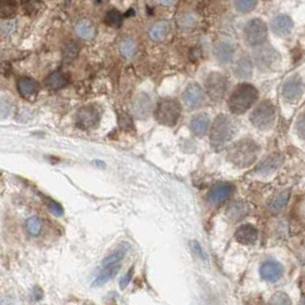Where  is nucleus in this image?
<instances>
[{"label": "nucleus", "instance_id": "1", "mask_svg": "<svg viewBox=\"0 0 305 305\" xmlns=\"http://www.w3.org/2000/svg\"><path fill=\"white\" fill-rule=\"evenodd\" d=\"M260 146L253 140L236 142L227 151V159L240 168H246L256 161Z\"/></svg>", "mask_w": 305, "mask_h": 305}, {"label": "nucleus", "instance_id": "2", "mask_svg": "<svg viewBox=\"0 0 305 305\" xmlns=\"http://www.w3.org/2000/svg\"><path fill=\"white\" fill-rule=\"evenodd\" d=\"M258 98V91L253 85L241 84L233 91L228 100V109L232 113L242 115L255 103Z\"/></svg>", "mask_w": 305, "mask_h": 305}, {"label": "nucleus", "instance_id": "3", "mask_svg": "<svg viewBox=\"0 0 305 305\" xmlns=\"http://www.w3.org/2000/svg\"><path fill=\"white\" fill-rule=\"evenodd\" d=\"M237 127L230 117L225 115L218 116L213 125L211 133V143L215 149H222L236 134Z\"/></svg>", "mask_w": 305, "mask_h": 305}, {"label": "nucleus", "instance_id": "4", "mask_svg": "<svg viewBox=\"0 0 305 305\" xmlns=\"http://www.w3.org/2000/svg\"><path fill=\"white\" fill-rule=\"evenodd\" d=\"M268 25L263 20L255 17L249 20L245 27V40L251 47H257L266 42L268 39Z\"/></svg>", "mask_w": 305, "mask_h": 305}, {"label": "nucleus", "instance_id": "5", "mask_svg": "<svg viewBox=\"0 0 305 305\" xmlns=\"http://www.w3.org/2000/svg\"><path fill=\"white\" fill-rule=\"evenodd\" d=\"M181 117V106L174 100H162L156 111V119L165 126H175Z\"/></svg>", "mask_w": 305, "mask_h": 305}, {"label": "nucleus", "instance_id": "6", "mask_svg": "<svg viewBox=\"0 0 305 305\" xmlns=\"http://www.w3.org/2000/svg\"><path fill=\"white\" fill-rule=\"evenodd\" d=\"M252 124L258 129H268L276 120V109L270 101H263L251 115Z\"/></svg>", "mask_w": 305, "mask_h": 305}, {"label": "nucleus", "instance_id": "7", "mask_svg": "<svg viewBox=\"0 0 305 305\" xmlns=\"http://www.w3.org/2000/svg\"><path fill=\"white\" fill-rule=\"evenodd\" d=\"M257 49L254 52V60L256 67L261 71H270L278 65L280 61V55L271 45L257 46Z\"/></svg>", "mask_w": 305, "mask_h": 305}, {"label": "nucleus", "instance_id": "8", "mask_svg": "<svg viewBox=\"0 0 305 305\" xmlns=\"http://www.w3.org/2000/svg\"><path fill=\"white\" fill-rule=\"evenodd\" d=\"M227 79L220 72H212L206 79V91L209 98L218 102L221 101L227 90Z\"/></svg>", "mask_w": 305, "mask_h": 305}, {"label": "nucleus", "instance_id": "9", "mask_svg": "<svg viewBox=\"0 0 305 305\" xmlns=\"http://www.w3.org/2000/svg\"><path fill=\"white\" fill-rule=\"evenodd\" d=\"M303 95V80L298 74H294L283 83L282 96L289 103H295Z\"/></svg>", "mask_w": 305, "mask_h": 305}, {"label": "nucleus", "instance_id": "10", "mask_svg": "<svg viewBox=\"0 0 305 305\" xmlns=\"http://www.w3.org/2000/svg\"><path fill=\"white\" fill-rule=\"evenodd\" d=\"M101 118L100 110L95 105H87L81 108L77 113V125L83 129L91 128L99 124Z\"/></svg>", "mask_w": 305, "mask_h": 305}, {"label": "nucleus", "instance_id": "11", "mask_svg": "<svg viewBox=\"0 0 305 305\" xmlns=\"http://www.w3.org/2000/svg\"><path fill=\"white\" fill-rule=\"evenodd\" d=\"M152 109V101L150 96L145 93H141L131 102V111L139 119H146Z\"/></svg>", "mask_w": 305, "mask_h": 305}, {"label": "nucleus", "instance_id": "12", "mask_svg": "<svg viewBox=\"0 0 305 305\" xmlns=\"http://www.w3.org/2000/svg\"><path fill=\"white\" fill-rule=\"evenodd\" d=\"M271 30L273 33L279 37H286L293 31L294 22L291 16L286 14H279L274 16L271 21Z\"/></svg>", "mask_w": 305, "mask_h": 305}, {"label": "nucleus", "instance_id": "13", "mask_svg": "<svg viewBox=\"0 0 305 305\" xmlns=\"http://www.w3.org/2000/svg\"><path fill=\"white\" fill-rule=\"evenodd\" d=\"M260 273L265 281L274 282L282 277L283 266L277 261H266L262 264Z\"/></svg>", "mask_w": 305, "mask_h": 305}, {"label": "nucleus", "instance_id": "14", "mask_svg": "<svg viewBox=\"0 0 305 305\" xmlns=\"http://www.w3.org/2000/svg\"><path fill=\"white\" fill-rule=\"evenodd\" d=\"M233 191V186L231 184H227V183H218V184L214 185L208 192L207 199L212 205H218L223 201H225L228 197L231 196Z\"/></svg>", "mask_w": 305, "mask_h": 305}, {"label": "nucleus", "instance_id": "15", "mask_svg": "<svg viewBox=\"0 0 305 305\" xmlns=\"http://www.w3.org/2000/svg\"><path fill=\"white\" fill-rule=\"evenodd\" d=\"M203 100H205V94H203V90L198 84L189 85L184 90V93H183V101L190 108H198V106H200Z\"/></svg>", "mask_w": 305, "mask_h": 305}, {"label": "nucleus", "instance_id": "16", "mask_svg": "<svg viewBox=\"0 0 305 305\" xmlns=\"http://www.w3.org/2000/svg\"><path fill=\"white\" fill-rule=\"evenodd\" d=\"M282 162H283L282 156L278 155V154L271 155V156L266 157L265 159L260 162V165L257 166L256 173H258V174H262V175L272 174L273 171H276L279 167L282 165Z\"/></svg>", "mask_w": 305, "mask_h": 305}, {"label": "nucleus", "instance_id": "17", "mask_svg": "<svg viewBox=\"0 0 305 305\" xmlns=\"http://www.w3.org/2000/svg\"><path fill=\"white\" fill-rule=\"evenodd\" d=\"M257 230L253 225L245 224L237 228L236 231V239L242 243V245H251L254 243L257 239Z\"/></svg>", "mask_w": 305, "mask_h": 305}, {"label": "nucleus", "instance_id": "18", "mask_svg": "<svg viewBox=\"0 0 305 305\" xmlns=\"http://www.w3.org/2000/svg\"><path fill=\"white\" fill-rule=\"evenodd\" d=\"M209 125H211V120H209V117L207 115H197L192 118L191 120V130L192 133L195 134L198 137H201L207 133L208 128H209Z\"/></svg>", "mask_w": 305, "mask_h": 305}, {"label": "nucleus", "instance_id": "19", "mask_svg": "<svg viewBox=\"0 0 305 305\" xmlns=\"http://www.w3.org/2000/svg\"><path fill=\"white\" fill-rule=\"evenodd\" d=\"M235 54L233 46L227 42H222L215 47V58L221 64H227L231 62Z\"/></svg>", "mask_w": 305, "mask_h": 305}, {"label": "nucleus", "instance_id": "20", "mask_svg": "<svg viewBox=\"0 0 305 305\" xmlns=\"http://www.w3.org/2000/svg\"><path fill=\"white\" fill-rule=\"evenodd\" d=\"M253 73V63L248 56L239 59L235 64V74L240 79H247Z\"/></svg>", "mask_w": 305, "mask_h": 305}, {"label": "nucleus", "instance_id": "21", "mask_svg": "<svg viewBox=\"0 0 305 305\" xmlns=\"http://www.w3.org/2000/svg\"><path fill=\"white\" fill-rule=\"evenodd\" d=\"M38 83L34 79L30 77H22L17 81V89L20 94L24 98H28L30 95H33L38 90Z\"/></svg>", "mask_w": 305, "mask_h": 305}, {"label": "nucleus", "instance_id": "22", "mask_svg": "<svg viewBox=\"0 0 305 305\" xmlns=\"http://www.w3.org/2000/svg\"><path fill=\"white\" fill-rule=\"evenodd\" d=\"M169 30H170L169 23H167L165 21H160L152 25V28L149 31V35L154 42H162V40L166 38V35L169 33Z\"/></svg>", "mask_w": 305, "mask_h": 305}, {"label": "nucleus", "instance_id": "23", "mask_svg": "<svg viewBox=\"0 0 305 305\" xmlns=\"http://www.w3.org/2000/svg\"><path fill=\"white\" fill-rule=\"evenodd\" d=\"M128 245H123L120 246L118 249H116L113 253H111L109 256L104 258V261L102 262V268H109L113 265H118L120 261L125 257L127 251H128Z\"/></svg>", "mask_w": 305, "mask_h": 305}, {"label": "nucleus", "instance_id": "24", "mask_svg": "<svg viewBox=\"0 0 305 305\" xmlns=\"http://www.w3.org/2000/svg\"><path fill=\"white\" fill-rule=\"evenodd\" d=\"M75 33L81 39L90 40L95 37V27L89 20H81L75 27Z\"/></svg>", "mask_w": 305, "mask_h": 305}, {"label": "nucleus", "instance_id": "25", "mask_svg": "<svg viewBox=\"0 0 305 305\" xmlns=\"http://www.w3.org/2000/svg\"><path fill=\"white\" fill-rule=\"evenodd\" d=\"M67 84L68 79L65 77V74L63 72H61V71H56V72L49 74L45 80V85L50 89H60L64 87Z\"/></svg>", "mask_w": 305, "mask_h": 305}, {"label": "nucleus", "instance_id": "26", "mask_svg": "<svg viewBox=\"0 0 305 305\" xmlns=\"http://www.w3.org/2000/svg\"><path fill=\"white\" fill-rule=\"evenodd\" d=\"M119 269H120L119 264H118V265H113V266L102 269V272L99 274L98 278H96L94 280L93 286L99 287V286H102V284H104L108 281H110L111 279L117 276V273L119 272Z\"/></svg>", "mask_w": 305, "mask_h": 305}, {"label": "nucleus", "instance_id": "27", "mask_svg": "<svg viewBox=\"0 0 305 305\" xmlns=\"http://www.w3.org/2000/svg\"><path fill=\"white\" fill-rule=\"evenodd\" d=\"M176 24L182 31H191L197 27L198 20L192 13H184L176 20Z\"/></svg>", "mask_w": 305, "mask_h": 305}, {"label": "nucleus", "instance_id": "28", "mask_svg": "<svg viewBox=\"0 0 305 305\" xmlns=\"http://www.w3.org/2000/svg\"><path fill=\"white\" fill-rule=\"evenodd\" d=\"M226 214L231 220H240L247 214V206L242 201H236L227 208Z\"/></svg>", "mask_w": 305, "mask_h": 305}, {"label": "nucleus", "instance_id": "29", "mask_svg": "<svg viewBox=\"0 0 305 305\" xmlns=\"http://www.w3.org/2000/svg\"><path fill=\"white\" fill-rule=\"evenodd\" d=\"M120 53L126 59H131L135 55L137 50V45L135 40L130 37H126L125 39L121 40L120 43Z\"/></svg>", "mask_w": 305, "mask_h": 305}, {"label": "nucleus", "instance_id": "30", "mask_svg": "<svg viewBox=\"0 0 305 305\" xmlns=\"http://www.w3.org/2000/svg\"><path fill=\"white\" fill-rule=\"evenodd\" d=\"M17 4L15 0H0V18H9L16 13Z\"/></svg>", "mask_w": 305, "mask_h": 305}, {"label": "nucleus", "instance_id": "31", "mask_svg": "<svg viewBox=\"0 0 305 305\" xmlns=\"http://www.w3.org/2000/svg\"><path fill=\"white\" fill-rule=\"evenodd\" d=\"M104 22L111 28L118 29L121 27V24H123V15L120 14V12L117 11V9L112 8L106 12L104 16Z\"/></svg>", "mask_w": 305, "mask_h": 305}, {"label": "nucleus", "instance_id": "32", "mask_svg": "<svg viewBox=\"0 0 305 305\" xmlns=\"http://www.w3.org/2000/svg\"><path fill=\"white\" fill-rule=\"evenodd\" d=\"M289 199V191H283L281 193H279V195L274 198L272 200L270 208L273 213H280L284 207H286L287 202Z\"/></svg>", "mask_w": 305, "mask_h": 305}, {"label": "nucleus", "instance_id": "33", "mask_svg": "<svg viewBox=\"0 0 305 305\" xmlns=\"http://www.w3.org/2000/svg\"><path fill=\"white\" fill-rule=\"evenodd\" d=\"M233 6L239 13L247 14L255 9L257 6V0H233Z\"/></svg>", "mask_w": 305, "mask_h": 305}, {"label": "nucleus", "instance_id": "34", "mask_svg": "<svg viewBox=\"0 0 305 305\" xmlns=\"http://www.w3.org/2000/svg\"><path fill=\"white\" fill-rule=\"evenodd\" d=\"M22 8L24 13L29 16L38 14L42 8V2L40 0H22Z\"/></svg>", "mask_w": 305, "mask_h": 305}, {"label": "nucleus", "instance_id": "35", "mask_svg": "<svg viewBox=\"0 0 305 305\" xmlns=\"http://www.w3.org/2000/svg\"><path fill=\"white\" fill-rule=\"evenodd\" d=\"M42 228H43V222L39 217L32 216L27 221V230L30 236H33V237L39 236L40 232H42Z\"/></svg>", "mask_w": 305, "mask_h": 305}, {"label": "nucleus", "instance_id": "36", "mask_svg": "<svg viewBox=\"0 0 305 305\" xmlns=\"http://www.w3.org/2000/svg\"><path fill=\"white\" fill-rule=\"evenodd\" d=\"M79 53V45L74 42H70L65 45L63 50V59L65 62H70V61L74 60L77 58Z\"/></svg>", "mask_w": 305, "mask_h": 305}, {"label": "nucleus", "instance_id": "37", "mask_svg": "<svg viewBox=\"0 0 305 305\" xmlns=\"http://www.w3.org/2000/svg\"><path fill=\"white\" fill-rule=\"evenodd\" d=\"M270 303L271 304H281V305H287V304H291L292 301L289 299L288 295L284 294L282 292H278L276 293L272 296V298L270 299Z\"/></svg>", "mask_w": 305, "mask_h": 305}, {"label": "nucleus", "instance_id": "38", "mask_svg": "<svg viewBox=\"0 0 305 305\" xmlns=\"http://www.w3.org/2000/svg\"><path fill=\"white\" fill-rule=\"evenodd\" d=\"M48 208H49L50 213H52L53 215L58 216V217H59V216H62V215H63V213H64L62 206H61L60 203L55 202V201H49V202H48Z\"/></svg>", "mask_w": 305, "mask_h": 305}, {"label": "nucleus", "instance_id": "39", "mask_svg": "<svg viewBox=\"0 0 305 305\" xmlns=\"http://www.w3.org/2000/svg\"><path fill=\"white\" fill-rule=\"evenodd\" d=\"M131 277H133V270H129L128 273H127L126 276L120 280V288L121 289H125L127 286H128V283L131 280Z\"/></svg>", "mask_w": 305, "mask_h": 305}, {"label": "nucleus", "instance_id": "40", "mask_svg": "<svg viewBox=\"0 0 305 305\" xmlns=\"http://www.w3.org/2000/svg\"><path fill=\"white\" fill-rule=\"evenodd\" d=\"M297 130H298V134L301 136V139L304 137V127H303V116H301V118H299V121L297 124Z\"/></svg>", "mask_w": 305, "mask_h": 305}, {"label": "nucleus", "instance_id": "41", "mask_svg": "<svg viewBox=\"0 0 305 305\" xmlns=\"http://www.w3.org/2000/svg\"><path fill=\"white\" fill-rule=\"evenodd\" d=\"M191 246H192L193 249H195V253H197L198 255L202 256V252H201V248H200V246H199V243H198L197 241H192V242H191Z\"/></svg>", "mask_w": 305, "mask_h": 305}, {"label": "nucleus", "instance_id": "42", "mask_svg": "<svg viewBox=\"0 0 305 305\" xmlns=\"http://www.w3.org/2000/svg\"><path fill=\"white\" fill-rule=\"evenodd\" d=\"M157 2L161 5H164V6H169V5H171L174 0H157Z\"/></svg>", "mask_w": 305, "mask_h": 305}, {"label": "nucleus", "instance_id": "43", "mask_svg": "<svg viewBox=\"0 0 305 305\" xmlns=\"http://www.w3.org/2000/svg\"><path fill=\"white\" fill-rule=\"evenodd\" d=\"M264 2H271V0H264Z\"/></svg>", "mask_w": 305, "mask_h": 305}]
</instances>
